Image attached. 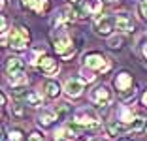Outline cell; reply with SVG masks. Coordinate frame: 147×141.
<instances>
[{
	"instance_id": "obj_25",
	"label": "cell",
	"mask_w": 147,
	"mask_h": 141,
	"mask_svg": "<svg viewBox=\"0 0 147 141\" xmlns=\"http://www.w3.org/2000/svg\"><path fill=\"white\" fill-rule=\"evenodd\" d=\"M140 11H142L143 15H145V17H147V0H143L142 4H140Z\"/></svg>"
},
{
	"instance_id": "obj_3",
	"label": "cell",
	"mask_w": 147,
	"mask_h": 141,
	"mask_svg": "<svg viewBox=\"0 0 147 141\" xmlns=\"http://www.w3.org/2000/svg\"><path fill=\"white\" fill-rule=\"evenodd\" d=\"M91 100L100 107H108L109 103H111V100H113V94L106 85H100L91 92Z\"/></svg>"
},
{
	"instance_id": "obj_31",
	"label": "cell",
	"mask_w": 147,
	"mask_h": 141,
	"mask_svg": "<svg viewBox=\"0 0 147 141\" xmlns=\"http://www.w3.org/2000/svg\"><path fill=\"white\" fill-rule=\"evenodd\" d=\"M92 141H102V139H92Z\"/></svg>"
},
{
	"instance_id": "obj_20",
	"label": "cell",
	"mask_w": 147,
	"mask_h": 141,
	"mask_svg": "<svg viewBox=\"0 0 147 141\" xmlns=\"http://www.w3.org/2000/svg\"><path fill=\"white\" fill-rule=\"evenodd\" d=\"M8 139L9 141H25V137H23L21 130H11V132L8 134Z\"/></svg>"
},
{
	"instance_id": "obj_6",
	"label": "cell",
	"mask_w": 147,
	"mask_h": 141,
	"mask_svg": "<svg viewBox=\"0 0 147 141\" xmlns=\"http://www.w3.org/2000/svg\"><path fill=\"white\" fill-rule=\"evenodd\" d=\"M74 120L79 122L83 128H94V126H98V117H96V113L91 111V109H81V111H78Z\"/></svg>"
},
{
	"instance_id": "obj_24",
	"label": "cell",
	"mask_w": 147,
	"mask_h": 141,
	"mask_svg": "<svg viewBox=\"0 0 147 141\" xmlns=\"http://www.w3.org/2000/svg\"><path fill=\"white\" fill-rule=\"evenodd\" d=\"M13 111H15V115H17V117H21V115H23V107H21V103H15V105H13Z\"/></svg>"
},
{
	"instance_id": "obj_4",
	"label": "cell",
	"mask_w": 147,
	"mask_h": 141,
	"mask_svg": "<svg viewBox=\"0 0 147 141\" xmlns=\"http://www.w3.org/2000/svg\"><path fill=\"white\" fill-rule=\"evenodd\" d=\"M85 66L89 70H94V72H106L109 68V62L100 53H91V55L85 56Z\"/></svg>"
},
{
	"instance_id": "obj_27",
	"label": "cell",
	"mask_w": 147,
	"mask_h": 141,
	"mask_svg": "<svg viewBox=\"0 0 147 141\" xmlns=\"http://www.w3.org/2000/svg\"><path fill=\"white\" fill-rule=\"evenodd\" d=\"M142 102H143V105L147 107V90H145V92H143V98H142Z\"/></svg>"
},
{
	"instance_id": "obj_30",
	"label": "cell",
	"mask_w": 147,
	"mask_h": 141,
	"mask_svg": "<svg viewBox=\"0 0 147 141\" xmlns=\"http://www.w3.org/2000/svg\"><path fill=\"white\" fill-rule=\"evenodd\" d=\"M106 2H115V0H106Z\"/></svg>"
},
{
	"instance_id": "obj_17",
	"label": "cell",
	"mask_w": 147,
	"mask_h": 141,
	"mask_svg": "<svg viewBox=\"0 0 147 141\" xmlns=\"http://www.w3.org/2000/svg\"><path fill=\"white\" fill-rule=\"evenodd\" d=\"M143 126H145V120H143L142 117H136V119L128 124V128L132 130V132H138V130H142Z\"/></svg>"
},
{
	"instance_id": "obj_16",
	"label": "cell",
	"mask_w": 147,
	"mask_h": 141,
	"mask_svg": "<svg viewBox=\"0 0 147 141\" xmlns=\"http://www.w3.org/2000/svg\"><path fill=\"white\" fill-rule=\"evenodd\" d=\"M43 90H45V94H47L49 98H57V96L61 94V87H59V83H55V81H47L45 85H43Z\"/></svg>"
},
{
	"instance_id": "obj_12",
	"label": "cell",
	"mask_w": 147,
	"mask_h": 141,
	"mask_svg": "<svg viewBox=\"0 0 147 141\" xmlns=\"http://www.w3.org/2000/svg\"><path fill=\"white\" fill-rule=\"evenodd\" d=\"M115 87H117V90H121V92L130 90L132 89V75L126 73V72H121L119 75H117V79H115Z\"/></svg>"
},
{
	"instance_id": "obj_18",
	"label": "cell",
	"mask_w": 147,
	"mask_h": 141,
	"mask_svg": "<svg viewBox=\"0 0 147 141\" xmlns=\"http://www.w3.org/2000/svg\"><path fill=\"white\" fill-rule=\"evenodd\" d=\"M87 6H89V11L92 13H98L100 9H102V2L100 0H87Z\"/></svg>"
},
{
	"instance_id": "obj_15",
	"label": "cell",
	"mask_w": 147,
	"mask_h": 141,
	"mask_svg": "<svg viewBox=\"0 0 147 141\" xmlns=\"http://www.w3.org/2000/svg\"><path fill=\"white\" fill-rule=\"evenodd\" d=\"M57 119H59V117H57L53 111H42L40 117H38V124L40 126H49V124H51L53 120H57Z\"/></svg>"
},
{
	"instance_id": "obj_9",
	"label": "cell",
	"mask_w": 147,
	"mask_h": 141,
	"mask_svg": "<svg viewBox=\"0 0 147 141\" xmlns=\"http://www.w3.org/2000/svg\"><path fill=\"white\" fill-rule=\"evenodd\" d=\"M38 66H40V70H42L45 75H55L57 72H59V60L57 58H53V56H49V55H43V56H40L38 58Z\"/></svg>"
},
{
	"instance_id": "obj_32",
	"label": "cell",
	"mask_w": 147,
	"mask_h": 141,
	"mask_svg": "<svg viewBox=\"0 0 147 141\" xmlns=\"http://www.w3.org/2000/svg\"><path fill=\"white\" fill-rule=\"evenodd\" d=\"M145 130H147V128H145Z\"/></svg>"
},
{
	"instance_id": "obj_23",
	"label": "cell",
	"mask_w": 147,
	"mask_h": 141,
	"mask_svg": "<svg viewBox=\"0 0 147 141\" xmlns=\"http://www.w3.org/2000/svg\"><path fill=\"white\" fill-rule=\"evenodd\" d=\"M81 79H83V81H87V83H91V81H94V75H92V73H85V72H83Z\"/></svg>"
},
{
	"instance_id": "obj_28",
	"label": "cell",
	"mask_w": 147,
	"mask_h": 141,
	"mask_svg": "<svg viewBox=\"0 0 147 141\" xmlns=\"http://www.w3.org/2000/svg\"><path fill=\"white\" fill-rule=\"evenodd\" d=\"M143 55H145V56H147V45H145V47H143Z\"/></svg>"
},
{
	"instance_id": "obj_29",
	"label": "cell",
	"mask_w": 147,
	"mask_h": 141,
	"mask_svg": "<svg viewBox=\"0 0 147 141\" xmlns=\"http://www.w3.org/2000/svg\"><path fill=\"white\" fill-rule=\"evenodd\" d=\"M70 2H72V4H76V2H79V0H70Z\"/></svg>"
},
{
	"instance_id": "obj_8",
	"label": "cell",
	"mask_w": 147,
	"mask_h": 141,
	"mask_svg": "<svg viewBox=\"0 0 147 141\" xmlns=\"http://www.w3.org/2000/svg\"><path fill=\"white\" fill-rule=\"evenodd\" d=\"M113 28H115V19L108 17V15H100L94 21V30L100 36H109Z\"/></svg>"
},
{
	"instance_id": "obj_1",
	"label": "cell",
	"mask_w": 147,
	"mask_h": 141,
	"mask_svg": "<svg viewBox=\"0 0 147 141\" xmlns=\"http://www.w3.org/2000/svg\"><path fill=\"white\" fill-rule=\"evenodd\" d=\"M6 73H8V81L11 85H25L26 83V75H25V64L21 58H8L6 64Z\"/></svg>"
},
{
	"instance_id": "obj_19",
	"label": "cell",
	"mask_w": 147,
	"mask_h": 141,
	"mask_svg": "<svg viewBox=\"0 0 147 141\" xmlns=\"http://www.w3.org/2000/svg\"><path fill=\"white\" fill-rule=\"evenodd\" d=\"M47 9H49V0H38L36 2V8H34L36 13H45Z\"/></svg>"
},
{
	"instance_id": "obj_5",
	"label": "cell",
	"mask_w": 147,
	"mask_h": 141,
	"mask_svg": "<svg viewBox=\"0 0 147 141\" xmlns=\"http://www.w3.org/2000/svg\"><path fill=\"white\" fill-rule=\"evenodd\" d=\"M53 47H55L57 55L61 56V58H70L74 55V45H72V40L68 36H59L55 40V43H53Z\"/></svg>"
},
{
	"instance_id": "obj_26",
	"label": "cell",
	"mask_w": 147,
	"mask_h": 141,
	"mask_svg": "<svg viewBox=\"0 0 147 141\" xmlns=\"http://www.w3.org/2000/svg\"><path fill=\"white\" fill-rule=\"evenodd\" d=\"M28 141H43V137L40 136V134H30V137H28Z\"/></svg>"
},
{
	"instance_id": "obj_7",
	"label": "cell",
	"mask_w": 147,
	"mask_h": 141,
	"mask_svg": "<svg viewBox=\"0 0 147 141\" xmlns=\"http://www.w3.org/2000/svg\"><path fill=\"white\" fill-rule=\"evenodd\" d=\"M74 15H76L74 8H62L61 11H59V15L53 19V26H55L57 30H64L66 26L74 21Z\"/></svg>"
},
{
	"instance_id": "obj_21",
	"label": "cell",
	"mask_w": 147,
	"mask_h": 141,
	"mask_svg": "<svg viewBox=\"0 0 147 141\" xmlns=\"http://www.w3.org/2000/svg\"><path fill=\"white\" fill-rule=\"evenodd\" d=\"M121 43H123V38H111L108 42V47H109V49H119Z\"/></svg>"
},
{
	"instance_id": "obj_2",
	"label": "cell",
	"mask_w": 147,
	"mask_h": 141,
	"mask_svg": "<svg viewBox=\"0 0 147 141\" xmlns=\"http://www.w3.org/2000/svg\"><path fill=\"white\" fill-rule=\"evenodd\" d=\"M28 38H30V34H28V28H25V26H17L15 30H11L9 40H8V45H11L13 49L21 51V49H25V47H26Z\"/></svg>"
},
{
	"instance_id": "obj_14",
	"label": "cell",
	"mask_w": 147,
	"mask_h": 141,
	"mask_svg": "<svg viewBox=\"0 0 147 141\" xmlns=\"http://www.w3.org/2000/svg\"><path fill=\"white\" fill-rule=\"evenodd\" d=\"M128 126H125V124H121V122H111L108 126V136L109 137H117V136H123L125 132H128Z\"/></svg>"
},
{
	"instance_id": "obj_22",
	"label": "cell",
	"mask_w": 147,
	"mask_h": 141,
	"mask_svg": "<svg viewBox=\"0 0 147 141\" xmlns=\"http://www.w3.org/2000/svg\"><path fill=\"white\" fill-rule=\"evenodd\" d=\"M36 2H38V0H21V6L23 8H28V9H34Z\"/></svg>"
},
{
	"instance_id": "obj_10",
	"label": "cell",
	"mask_w": 147,
	"mask_h": 141,
	"mask_svg": "<svg viewBox=\"0 0 147 141\" xmlns=\"http://www.w3.org/2000/svg\"><path fill=\"white\" fill-rule=\"evenodd\" d=\"M115 30L119 32H132V19L126 15V13H119L115 17Z\"/></svg>"
},
{
	"instance_id": "obj_11",
	"label": "cell",
	"mask_w": 147,
	"mask_h": 141,
	"mask_svg": "<svg viewBox=\"0 0 147 141\" xmlns=\"http://www.w3.org/2000/svg\"><path fill=\"white\" fill-rule=\"evenodd\" d=\"M64 90H66L68 96H72V98L79 96V94L83 92V79H70V81H66Z\"/></svg>"
},
{
	"instance_id": "obj_13",
	"label": "cell",
	"mask_w": 147,
	"mask_h": 141,
	"mask_svg": "<svg viewBox=\"0 0 147 141\" xmlns=\"http://www.w3.org/2000/svg\"><path fill=\"white\" fill-rule=\"evenodd\" d=\"M25 102H26V105H30V107H40V105H43L42 94L36 92V90H30V92L25 94Z\"/></svg>"
}]
</instances>
